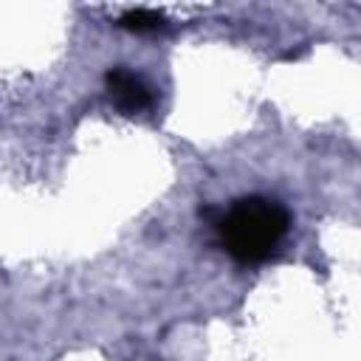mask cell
I'll return each mask as SVG.
<instances>
[{
  "label": "cell",
  "mask_w": 361,
  "mask_h": 361,
  "mask_svg": "<svg viewBox=\"0 0 361 361\" xmlns=\"http://www.w3.org/2000/svg\"><path fill=\"white\" fill-rule=\"evenodd\" d=\"M223 251L240 265H259L271 259L290 228V214L271 197H240L214 217Z\"/></svg>",
  "instance_id": "obj_1"
},
{
  "label": "cell",
  "mask_w": 361,
  "mask_h": 361,
  "mask_svg": "<svg viewBox=\"0 0 361 361\" xmlns=\"http://www.w3.org/2000/svg\"><path fill=\"white\" fill-rule=\"evenodd\" d=\"M104 85H107L110 99L116 102V107L121 113H144L155 102L149 85L127 68H110L107 76H104Z\"/></svg>",
  "instance_id": "obj_2"
},
{
  "label": "cell",
  "mask_w": 361,
  "mask_h": 361,
  "mask_svg": "<svg viewBox=\"0 0 361 361\" xmlns=\"http://www.w3.org/2000/svg\"><path fill=\"white\" fill-rule=\"evenodd\" d=\"M118 25L127 31H135V34H152V31L166 25V17L161 11H152V8H130L121 14Z\"/></svg>",
  "instance_id": "obj_3"
}]
</instances>
